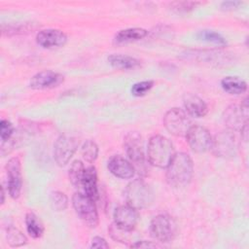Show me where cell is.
<instances>
[{
  "mask_svg": "<svg viewBox=\"0 0 249 249\" xmlns=\"http://www.w3.org/2000/svg\"><path fill=\"white\" fill-rule=\"evenodd\" d=\"M36 42L45 49L62 47L67 42V35L59 29H44L36 35Z\"/></svg>",
  "mask_w": 249,
  "mask_h": 249,
  "instance_id": "obj_15",
  "label": "cell"
},
{
  "mask_svg": "<svg viewBox=\"0 0 249 249\" xmlns=\"http://www.w3.org/2000/svg\"><path fill=\"white\" fill-rule=\"evenodd\" d=\"M91 248H109L107 241L101 236H94L91 240Z\"/></svg>",
  "mask_w": 249,
  "mask_h": 249,
  "instance_id": "obj_33",
  "label": "cell"
},
{
  "mask_svg": "<svg viewBox=\"0 0 249 249\" xmlns=\"http://www.w3.org/2000/svg\"><path fill=\"white\" fill-rule=\"evenodd\" d=\"M221 86L230 94H242L247 90V84L244 80L235 76H227L222 79Z\"/></svg>",
  "mask_w": 249,
  "mask_h": 249,
  "instance_id": "obj_21",
  "label": "cell"
},
{
  "mask_svg": "<svg viewBox=\"0 0 249 249\" xmlns=\"http://www.w3.org/2000/svg\"><path fill=\"white\" fill-rule=\"evenodd\" d=\"M196 37L199 40L208 42V43H212L218 46H226L227 45V41L225 40V38L218 32H215L213 30H200L197 34Z\"/></svg>",
  "mask_w": 249,
  "mask_h": 249,
  "instance_id": "obj_26",
  "label": "cell"
},
{
  "mask_svg": "<svg viewBox=\"0 0 249 249\" xmlns=\"http://www.w3.org/2000/svg\"><path fill=\"white\" fill-rule=\"evenodd\" d=\"M113 216L114 224L120 229L126 231H132L135 229L139 220L137 209L133 208L128 204L117 207L114 211Z\"/></svg>",
  "mask_w": 249,
  "mask_h": 249,
  "instance_id": "obj_13",
  "label": "cell"
},
{
  "mask_svg": "<svg viewBox=\"0 0 249 249\" xmlns=\"http://www.w3.org/2000/svg\"><path fill=\"white\" fill-rule=\"evenodd\" d=\"M107 166L113 175L121 179H130L135 174V168L132 163L119 155L110 158Z\"/></svg>",
  "mask_w": 249,
  "mask_h": 249,
  "instance_id": "obj_16",
  "label": "cell"
},
{
  "mask_svg": "<svg viewBox=\"0 0 249 249\" xmlns=\"http://www.w3.org/2000/svg\"><path fill=\"white\" fill-rule=\"evenodd\" d=\"M194 164L191 157L186 153H177L166 167V182L174 188L187 186L193 177Z\"/></svg>",
  "mask_w": 249,
  "mask_h": 249,
  "instance_id": "obj_1",
  "label": "cell"
},
{
  "mask_svg": "<svg viewBox=\"0 0 249 249\" xmlns=\"http://www.w3.org/2000/svg\"><path fill=\"white\" fill-rule=\"evenodd\" d=\"M107 59L112 67L120 70H130L140 66V60L129 55L114 53L109 55Z\"/></svg>",
  "mask_w": 249,
  "mask_h": 249,
  "instance_id": "obj_20",
  "label": "cell"
},
{
  "mask_svg": "<svg viewBox=\"0 0 249 249\" xmlns=\"http://www.w3.org/2000/svg\"><path fill=\"white\" fill-rule=\"evenodd\" d=\"M178 229L175 220L167 214H159L153 218L150 224V232L158 242H170L176 234Z\"/></svg>",
  "mask_w": 249,
  "mask_h": 249,
  "instance_id": "obj_4",
  "label": "cell"
},
{
  "mask_svg": "<svg viewBox=\"0 0 249 249\" xmlns=\"http://www.w3.org/2000/svg\"><path fill=\"white\" fill-rule=\"evenodd\" d=\"M78 146L77 138L67 134L60 135L53 145V159L57 165H66L77 151Z\"/></svg>",
  "mask_w": 249,
  "mask_h": 249,
  "instance_id": "obj_9",
  "label": "cell"
},
{
  "mask_svg": "<svg viewBox=\"0 0 249 249\" xmlns=\"http://www.w3.org/2000/svg\"><path fill=\"white\" fill-rule=\"evenodd\" d=\"M73 207L80 219L89 228H95L98 225V213L94 200L82 192L75 193L72 196Z\"/></svg>",
  "mask_w": 249,
  "mask_h": 249,
  "instance_id": "obj_6",
  "label": "cell"
},
{
  "mask_svg": "<svg viewBox=\"0 0 249 249\" xmlns=\"http://www.w3.org/2000/svg\"><path fill=\"white\" fill-rule=\"evenodd\" d=\"M247 97L243 100L240 105L232 104L230 105L223 114L224 123L228 128L232 131L239 130L245 124L248 123V101Z\"/></svg>",
  "mask_w": 249,
  "mask_h": 249,
  "instance_id": "obj_10",
  "label": "cell"
},
{
  "mask_svg": "<svg viewBox=\"0 0 249 249\" xmlns=\"http://www.w3.org/2000/svg\"><path fill=\"white\" fill-rule=\"evenodd\" d=\"M50 204L54 211L60 212L67 208L68 197L67 196L59 191L52 192L50 195Z\"/></svg>",
  "mask_w": 249,
  "mask_h": 249,
  "instance_id": "obj_25",
  "label": "cell"
},
{
  "mask_svg": "<svg viewBox=\"0 0 249 249\" xmlns=\"http://www.w3.org/2000/svg\"><path fill=\"white\" fill-rule=\"evenodd\" d=\"M82 193L86 194L92 200L96 201L99 197L97 188V173L94 166H89L85 170V175L82 182Z\"/></svg>",
  "mask_w": 249,
  "mask_h": 249,
  "instance_id": "obj_18",
  "label": "cell"
},
{
  "mask_svg": "<svg viewBox=\"0 0 249 249\" xmlns=\"http://www.w3.org/2000/svg\"><path fill=\"white\" fill-rule=\"evenodd\" d=\"M5 201V193H4V188L1 187V203L3 204Z\"/></svg>",
  "mask_w": 249,
  "mask_h": 249,
  "instance_id": "obj_35",
  "label": "cell"
},
{
  "mask_svg": "<svg viewBox=\"0 0 249 249\" xmlns=\"http://www.w3.org/2000/svg\"><path fill=\"white\" fill-rule=\"evenodd\" d=\"M25 225L28 234L33 238H39L44 233V226L38 216L33 212H27L25 215Z\"/></svg>",
  "mask_w": 249,
  "mask_h": 249,
  "instance_id": "obj_22",
  "label": "cell"
},
{
  "mask_svg": "<svg viewBox=\"0 0 249 249\" xmlns=\"http://www.w3.org/2000/svg\"><path fill=\"white\" fill-rule=\"evenodd\" d=\"M6 239L11 247H19L27 242L26 236L17 228L9 227L6 233Z\"/></svg>",
  "mask_w": 249,
  "mask_h": 249,
  "instance_id": "obj_24",
  "label": "cell"
},
{
  "mask_svg": "<svg viewBox=\"0 0 249 249\" xmlns=\"http://www.w3.org/2000/svg\"><path fill=\"white\" fill-rule=\"evenodd\" d=\"M185 137L190 148L196 153L201 154L211 149L212 136L210 132L201 125H192Z\"/></svg>",
  "mask_w": 249,
  "mask_h": 249,
  "instance_id": "obj_11",
  "label": "cell"
},
{
  "mask_svg": "<svg viewBox=\"0 0 249 249\" xmlns=\"http://www.w3.org/2000/svg\"><path fill=\"white\" fill-rule=\"evenodd\" d=\"M64 81L63 75L52 70H43L35 74L29 82L33 89H50L58 87Z\"/></svg>",
  "mask_w": 249,
  "mask_h": 249,
  "instance_id": "obj_14",
  "label": "cell"
},
{
  "mask_svg": "<svg viewBox=\"0 0 249 249\" xmlns=\"http://www.w3.org/2000/svg\"><path fill=\"white\" fill-rule=\"evenodd\" d=\"M14 133V126L13 124L8 121L2 119L0 122V137L2 141H7L11 139L12 135Z\"/></svg>",
  "mask_w": 249,
  "mask_h": 249,
  "instance_id": "obj_31",
  "label": "cell"
},
{
  "mask_svg": "<svg viewBox=\"0 0 249 249\" xmlns=\"http://www.w3.org/2000/svg\"><path fill=\"white\" fill-rule=\"evenodd\" d=\"M124 197L126 203L139 210L149 207L154 200V192L150 185L141 179L130 182L125 191Z\"/></svg>",
  "mask_w": 249,
  "mask_h": 249,
  "instance_id": "obj_3",
  "label": "cell"
},
{
  "mask_svg": "<svg viewBox=\"0 0 249 249\" xmlns=\"http://www.w3.org/2000/svg\"><path fill=\"white\" fill-rule=\"evenodd\" d=\"M85 166L81 160H74L69 168V180L76 189L82 188V182L85 175Z\"/></svg>",
  "mask_w": 249,
  "mask_h": 249,
  "instance_id": "obj_23",
  "label": "cell"
},
{
  "mask_svg": "<svg viewBox=\"0 0 249 249\" xmlns=\"http://www.w3.org/2000/svg\"><path fill=\"white\" fill-rule=\"evenodd\" d=\"M238 148L237 140L232 130H224L212 138L211 149L216 157L231 159L236 155Z\"/></svg>",
  "mask_w": 249,
  "mask_h": 249,
  "instance_id": "obj_8",
  "label": "cell"
},
{
  "mask_svg": "<svg viewBox=\"0 0 249 249\" xmlns=\"http://www.w3.org/2000/svg\"><path fill=\"white\" fill-rule=\"evenodd\" d=\"M6 171L8 176V190L11 197L18 198L20 196L22 188L21 165L18 157L11 158L6 164Z\"/></svg>",
  "mask_w": 249,
  "mask_h": 249,
  "instance_id": "obj_12",
  "label": "cell"
},
{
  "mask_svg": "<svg viewBox=\"0 0 249 249\" xmlns=\"http://www.w3.org/2000/svg\"><path fill=\"white\" fill-rule=\"evenodd\" d=\"M30 29L32 30L33 27L30 26L29 23H16V24H9L7 26H5L3 24L1 27L2 34L7 35V36L27 33V32H29Z\"/></svg>",
  "mask_w": 249,
  "mask_h": 249,
  "instance_id": "obj_28",
  "label": "cell"
},
{
  "mask_svg": "<svg viewBox=\"0 0 249 249\" xmlns=\"http://www.w3.org/2000/svg\"><path fill=\"white\" fill-rule=\"evenodd\" d=\"M183 104L185 112L195 118L204 117L208 112V107L204 100L194 93H185L183 96Z\"/></svg>",
  "mask_w": 249,
  "mask_h": 249,
  "instance_id": "obj_17",
  "label": "cell"
},
{
  "mask_svg": "<svg viewBox=\"0 0 249 249\" xmlns=\"http://www.w3.org/2000/svg\"><path fill=\"white\" fill-rule=\"evenodd\" d=\"M175 154V148L167 137L154 135L150 138L147 148V159L152 165L159 168H166Z\"/></svg>",
  "mask_w": 249,
  "mask_h": 249,
  "instance_id": "obj_2",
  "label": "cell"
},
{
  "mask_svg": "<svg viewBox=\"0 0 249 249\" xmlns=\"http://www.w3.org/2000/svg\"><path fill=\"white\" fill-rule=\"evenodd\" d=\"M241 4L240 1H224L221 4V9L224 11H232Z\"/></svg>",
  "mask_w": 249,
  "mask_h": 249,
  "instance_id": "obj_34",
  "label": "cell"
},
{
  "mask_svg": "<svg viewBox=\"0 0 249 249\" xmlns=\"http://www.w3.org/2000/svg\"><path fill=\"white\" fill-rule=\"evenodd\" d=\"M200 2L196 1H175L170 3V8L176 13H188L196 8Z\"/></svg>",
  "mask_w": 249,
  "mask_h": 249,
  "instance_id": "obj_29",
  "label": "cell"
},
{
  "mask_svg": "<svg viewBox=\"0 0 249 249\" xmlns=\"http://www.w3.org/2000/svg\"><path fill=\"white\" fill-rule=\"evenodd\" d=\"M130 247L131 248H160L161 246L158 243L153 242V241L142 240V241H136L135 243L131 244Z\"/></svg>",
  "mask_w": 249,
  "mask_h": 249,
  "instance_id": "obj_32",
  "label": "cell"
},
{
  "mask_svg": "<svg viewBox=\"0 0 249 249\" xmlns=\"http://www.w3.org/2000/svg\"><path fill=\"white\" fill-rule=\"evenodd\" d=\"M147 34H148V31L144 28H140V27L126 28V29L120 30L115 35L114 41L117 44H125V43L135 42L145 38Z\"/></svg>",
  "mask_w": 249,
  "mask_h": 249,
  "instance_id": "obj_19",
  "label": "cell"
},
{
  "mask_svg": "<svg viewBox=\"0 0 249 249\" xmlns=\"http://www.w3.org/2000/svg\"><path fill=\"white\" fill-rule=\"evenodd\" d=\"M84 160L89 163H92L98 156V146L93 140H87L84 142L81 149Z\"/></svg>",
  "mask_w": 249,
  "mask_h": 249,
  "instance_id": "obj_27",
  "label": "cell"
},
{
  "mask_svg": "<svg viewBox=\"0 0 249 249\" xmlns=\"http://www.w3.org/2000/svg\"><path fill=\"white\" fill-rule=\"evenodd\" d=\"M154 86V81H142L132 85L131 87V94L134 96H143L145 95Z\"/></svg>",
  "mask_w": 249,
  "mask_h": 249,
  "instance_id": "obj_30",
  "label": "cell"
},
{
  "mask_svg": "<svg viewBox=\"0 0 249 249\" xmlns=\"http://www.w3.org/2000/svg\"><path fill=\"white\" fill-rule=\"evenodd\" d=\"M124 147L128 160L139 173L145 171V155L142 136L137 131L128 132L124 139Z\"/></svg>",
  "mask_w": 249,
  "mask_h": 249,
  "instance_id": "obj_5",
  "label": "cell"
},
{
  "mask_svg": "<svg viewBox=\"0 0 249 249\" xmlns=\"http://www.w3.org/2000/svg\"><path fill=\"white\" fill-rule=\"evenodd\" d=\"M163 124L166 130L174 136H186L193 125L189 115L182 109L172 108L163 117Z\"/></svg>",
  "mask_w": 249,
  "mask_h": 249,
  "instance_id": "obj_7",
  "label": "cell"
}]
</instances>
